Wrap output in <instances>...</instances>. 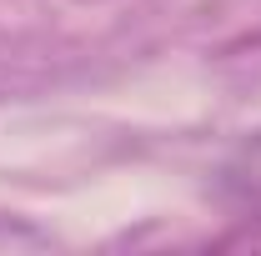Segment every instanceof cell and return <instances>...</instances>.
<instances>
[{"label":"cell","instance_id":"obj_1","mask_svg":"<svg viewBox=\"0 0 261 256\" xmlns=\"http://www.w3.org/2000/svg\"><path fill=\"white\" fill-rule=\"evenodd\" d=\"M226 191L241 201V206H256L261 211V136H251L241 151H236V161L226 166Z\"/></svg>","mask_w":261,"mask_h":256},{"label":"cell","instance_id":"obj_2","mask_svg":"<svg viewBox=\"0 0 261 256\" xmlns=\"http://www.w3.org/2000/svg\"><path fill=\"white\" fill-rule=\"evenodd\" d=\"M81 5H96V0H81Z\"/></svg>","mask_w":261,"mask_h":256}]
</instances>
